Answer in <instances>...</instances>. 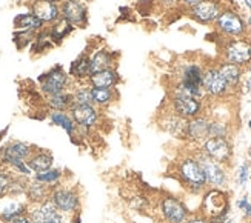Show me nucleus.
<instances>
[{"label": "nucleus", "instance_id": "obj_1", "mask_svg": "<svg viewBox=\"0 0 251 223\" xmlns=\"http://www.w3.org/2000/svg\"><path fill=\"white\" fill-rule=\"evenodd\" d=\"M177 175L180 178L182 185L190 189L191 193L198 194L203 191L206 183V177L202 170L199 160L196 159V155H187L182 157L177 163Z\"/></svg>", "mask_w": 251, "mask_h": 223}, {"label": "nucleus", "instance_id": "obj_2", "mask_svg": "<svg viewBox=\"0 0 251 223\" xmlns=\"http://www.w3.org/2000/svg\"><path fill=\"white\" fill-rule=\"evenodd\" d=\"M50 202L56 206L62 214L73 216L74 213L80 211V194L75 188L67 185H57L51 189L50 193Z\"/></svg>", "mask_w": 251, "mask_h": 223}, {"label": "nucleus", "instance_id": "obj_3", "mask_svg": "<svg viewBox=\"0 0 251 223\" xmlns=\"http://www.w3.org/2000/svg\"><path fill=\"white\" fill-rule=\"evenodd\" d=\"M214 25L217 31L228 37H242L247 32V24L245 20L233 9H222L219 17L216 19Z\"/></svg>", "mask_w": 251, "mask_h": 223}, {"label": "nucleus", "instance_id": "obj_4", "mask_svg": "<svg viewBox=\"0 0 251 223\" xmlns=\"http://www.w3.org/2000/svg\"><path fill=\"white\" fill-rule=\"evenodd\" d=\"M68 82H70V75L63 71L62 66H54V68L43 73L39 77L40 89L45 96L63 93L68 86Z\"/></svg>", "mask_w": 251, "mask_h": 223}, {"label": "nucleus", "instance_id": "obj_5", "mask_svg": "<svg viewBox=\"0 0 251 223\" xmlns=\"http://www.w3.org/2000/svg\"><path fill=\"white\" fill-rule=\"evenodd\" d=\"M32 151H34L32 145L22 142V140H13L3 147L2 157H0V165L13 168L14 165L20 162H26L29 159V155L32 154Z\"/></svg>", "mask_w": 251, "mask_h": 223}, {"label": "nucleus", "instance_id": "obj_6", "mask_svg": "<svg viewBox=\"0 0 251 223\" xmlns=\"http://www.w3.org/2000/svg\"><path fill=\"white\" fill-rule=\"evenodd\" d=\"M225 62L234 63L237 66H245L251 63V42L247 39H233L224 47Z\"/></svg>", "mask_w": 251, "mask_h": 223}, {"label": "nucleus", "instance_id": "obj_7", "mask_svg": "<svg viewBox=\"0 0 251 223\" xmlns=\"http://www.w3.org/2000/svg\"><path fill=\"white\" fill-rule=\"evenodd\" d=\"M201 151L221 165H226L233 155L231 143L224 137H208L202 143Z\"/></svg>", "mask_w": 251, "mask_h": 223}, {"label": "nucleus", "instance_id": "obj_8", "mask_svg": "<svg viewBox=\"0 0 251 223\" xmlns=\"http://www.w3.org/2000/svg\"><path fill=\"white\" fill-rule=\"evenodd\" d=\"M196 159L199 160L202 170L205 173L206 177V183H210L214 188H222L226 183V173L224 165L214 162L213 159H210L208 155H205L202 151H199L196 154Z\"/></svg>", "mask_w": 251, "mask_h": 223}, {"label": "nucleus", "instance_id": "obj_9", "mask_svg": "<svg viewBox=\"0 0 251 223\" xmlns=\"http://www.w3.org/2000/svg\"><path fill=\"white\" fill-rule=\"evenodd\" d=\"M28 217L32 223H63L65 214L54 206L50 198L40 205H29Z\"/></svg>", "mask_w": 251, "mask_h": 223}, {"label": "nucleus", "instance_id": "obj_10", "mask_svg": "<svg viewBox=\"0 0 251 223\" xmlns=\"http://www.w3.org/2000/svg\"><path fill=\"white\" fill-rule=\"evenodd\" d=\"M59 6L62 19L68 20L74 28H83V25L86 24V19H88V9H86L83 0H63Z\"/></svg>", "mask_w": 251, "mask_h": 223}, {"label": "nucleus", "instance_id": "obj_11", "mask_svg": "<svg viewBox=\"0 0 251 223\" xmlns=\"http://www.w3.org/2000/svg\"><path fill=\"white\" fill-rule=\"evenodd\" d=\"M160 213L167 223H185L190 219V211L176 197H163L160 202Z\"/></svg>", "mask_w": 251, "mask_h": 223}, {"label": "nucleus", "instance_id": "obj_12", "mask_svg": "<svg viewBox=\"0 0 251 223\" xmlns=\"http://www.w3.org/2000/svg\"><path fill=\"white\" fill-rule=\"evenodd\" d=\"M173 109L174 114L182 119H194L201 114L202 111V102L199 99L187 96V94H177L174 93L173 96Z\"/></svg>", "mask_w": 251, "mask_h": 223}, {"label": "nucleus", "instance_id": "obj_13", "mask_svg": "<svg viewBox=\"0 0 251 223\" xmlns=\"http://www.w3.org/2000/svg\"><path fill=\"white\" fill-rule=\"evenodd\" d=\"M202 88L206 94H210L213 97H222L230 91V86L226 85L225 79L217 68H208L203 71Z\"/></svg>", "mask_w": 251, "mask_h": 223}, {"label": "nucleus", "instance_id": "obj_14", "mask_svg": "<svg viewBox=\"0 0 251 223\" xmlns=\"http://www.w3.org/2000/svg\"><path fill=\"white\" fill-rule=\"evenodd\" d=\"M203 208L206 211V214L210 217L214 216H224L228 217V211H230V203H228L226 194L219 191V189H211L206 193L203 198Z\"/></svg>", "mask_w": 251, "mask_h": 223}, {"label": "nucleus", "instance_id": "obj_15", "mask_svg": "<svg viewBox=\"0 0 251 223\" xmlns=\"http://www.w3.org/2000/svg\"><path fill=\"white\" fill-rule=\"evenodd\" d=\"M221 13L222 6L216 0H202L201 3L190 8V16L199 24H214Z\"/></svg>", "mask_w": 251, "mask_h": 223}, {"label": "nucleus", "instance_id": "obj_16", "mask_svg": "<svg viewBox=\"0 0 251 223\" xmlns=\"http://www.w3.org/2000/svg\"><path fill=\"white\" fill-rule=\"evenodd\" d=\"M70 114L75 125L82 128H94L99 122V111L94 105H74L70 109Z\"/></svg>", "mask_w": 251, "mask_h": 223}, {"label": "nucleus", "instance_id": "obj_17", "mask_svg": "<svg viewBox=\"0 0 251 223\" xmlns=\"http://www.w3.org/2000/svg\"><path fill=\"white\" fill-rule=\"evenodd\" d=\"M210 124L211 122L205 117H194L187 122V132L185 137H188L193 142H205L210 137Z\"/></svg>", "mask_w": 251, "mask_h": 223}, {"label": "nucleus", "instance_id": "obj_18", "mask_svg": "<svg viewBox=\"0 0 251 223\" xmlns=\"http://www.w3.org/2000/svg\"><path fill=\"white\" fill-rule=\"evenodd\" d=\"M31 13L40 19L43 24H54L60 19V6L56 3H50L47 0H36L32 3Z\"/></svg>", "mask_w": 251, "mask_h": 223}, {"label": "nucleus", "instance_id": "obj_19", "mask_svg": "<svg viewBox=\"0 0 251 223\" xmlns=\"http://www.w3.org/2000/svg\"><path fill=\"white\" fill-rule=\"evenodd\" d=\"M31 171L37 174L42 171H47L54 166V155L50 149H42V148H34L29 159L26 160Z\"/></svg>", "mask_w": 251, "mask_h": 223}, {"label": "nucleus", "instance_id": "obj_20", "mask_svg": "<svg viewBox=\"0 0 251 223\" xmlns=\"http://www.w3.org/2000/svg\"><path fill=\"white\" fill-rule=\"evenodd\" d=\"M50 193H51L50 186L34 180V178H31L29 183H28V188H26L25 197H26V202L29 205H40L50 198Z\"/></svg>", "mask_w": 251, "mask_h": 223}, {"label": "nucleus", "instance_id": "obj_21", "mask_svg": "<svg viewBox=\"0 0 251 223\" xmlns=\"http://www.w3.org/2000/svg\"><path fill=\"white\" fill-rule=\"evenodd\" d=\"M119 80H121L119 73L110 68V70H103V71L91 74L88 83L91 88H114L119 83Z\"/></svg>", "mask_w": 251, "mask_h": 223}, {"label": "nucleus", "instance_id": "obj_22", "mask_svg": "<svg viewBox=\"0 0 251 223\" xmlns=\"http://www.w3.org/2000/svg\"><path fill=\"white\" fill-rule=\"evenodd\" d=\"M29 209V203L26 200H16L6 205L2 211H0V223H11L13 220L26 216Z\"/></svg>", "mask_w": 251, "mask_h": 223}, {"label": "nucleus", "instance_id": "obj_23", "mask_svg": "<svg viewBox=\"0 0 251 223\" xmlns=\"http://www.w3.org/2000/svg\"><path fill=\"white\" fill-rule=\"evenodd\" d=\"M50 120L52 125L60 126L62 129H65V132L68 134L71 139L75 137V129H77V125L73 120L71 114H68L67 111H50Z\"/></svg>", "mask_w": 251, "mask_h": 223}, {"label": "nucleus", "instance_id": "obj_24", "mask_svg": "<svg viewBox=\"0 0 251 223\" xmlns=\"http://www.w3.org/2000/svg\"><path fill=\"white\" fill-rule=\"evenodd\" d=\"M113 63H114V54L106 50H99L90 57V71L91 74H94L103 70H110L113 68Z\"/></svg>", "mask_w": 251, "mask_h": 223}, {"label": "nucleus", "instance_id": "obj_25", "mask_svg": "<svg viewBox=\"0 0 251 223\" xmlns=\"http://www.w3.org/2000/svg\"><path fill=\"white\" fill-rule=\"evenodd\" d=\"M217 70L222 74V77L225 79L226 85L231 88H236L241 83V79H242V68L241 66H237L234 63H230V62H222L219 66H217Z\"/></svg>", "mask_w": 251, "mask_h": 223}, {"label": "nucleus", "instance_id": "obj_26", "mask_svg": "<svg viewBox=\"0 0 251 223\" xmlns=\"http://www.w3.org/2000/svg\"><path fill=\"white\" fill-rule=\"evenodd\" d=\"M43 22L40 19H37L32 13H26V14H19L14 19V28L17 31H31V32H37L42 31L43 28Z\"/></svg>", "mask_w": 251, "mask_h": 223}, {"label": "nucleus", "instance_id": "obj_27", "mask_svg": "<svg viewBox=\"0 0 251 223\" xmlns=\"http://www.w3.org/2000/svg\"><path fill=\"white\" fill-rule=\"evenodd\" d=\"M75 79L79 80H85V79H90L91 71H90V55L88 54H82L75 59L71 66H70V74Z\"/></svg>", "mask_w": 251, "mask_h": 223}, {"label": "nucleus", "instance_id": "obj_28", "mask_svg": "<svg viewBox=\"0 0 251 223\" xmlns=\"http://www.w3.org/2000/svg\"><path fill=\"white\" fill-rule=\"evenodd\" d=\"M63 175L65 174H63L62 168H54V166H52V168H50L47 171H42V173L34 174L31 178H34V180H37V182H40L43 185H47V186H50L52 189L54 186H57V185L62 183Z\"/></svg>", "mask_w": 251, "mask_h": 223}, {"label": "nucleus", "instance_id": "obj_29", "mask_svg": "<svg viewBox=\"0 0 251 223\" xmlns=\"http://www.w3.org/2000/svg\"><path fill=\"white\" fill-rule=\"evenodd\" d=\"M47 105L51 111H70L73 106V96L67 91L47 96Z\"/></svg>", "mask_w": 251, "mask_h": 223}, {"label": "nucleus", "instance_id": "obj_30", "mask_svg": "<svg viewBox=\"0 0 251 223\" xmlns=\"http://www.w3.org/2000/svg\"><path fill=\"white\" fill-rule=\"evenodd\" d=\"M73 29H74V26L70 24V22L60 17L57 22H54L51 29L48 32H50V36H51L52 43H60L65 37L70 34Z\"/></svg>", "mask_w": 251, "mask_h": 223}, {"label": "nucleus", "instance_id": "obj_31", "mask_svg": "<svg viewBox=\"0 0 251 223\" xmlns=\"http://www.w3.org/2000/svg\"><path fill=\"white\" fill-rule=\"evenodd\" d=\"M91 96H93L94 106H102V108L113 103L116 99L114 88H91Z\"/></svg>", "mask_w": 251, "mask_h": 223}, {"label": "nucleus", "instance_id": "obj_32", "mask_svg": "<svg viewBox=\"0 0 251 223\" xmlns=\"http://www.w3.org/2000/svg\"><path fill=\"white\" fill-rule=\"evenodd\" d=\"M29 180L31 178H28V177H22V175L14 174L13 180H11V185H9V189H8V197L25 196Z\"/></svg>", "mask_w": 251, "mask_h": 223}, {"label": "nucleus", "instance_id": "obj_33", "mask_svg": "<svg viewBox=\"0 0 251 223\" xmlns=\"http://www.w3.org/2000/svg\"><path fill=\"white\" fill-rule=\"evenodd\" d=\"M73 96V106L74 105H94L91 96V86H80L71 94Z\"/></svg>", "mask_w": 251, "mask_h": 223}, {"label": "nucleus", "instance_id": "obj_34", "mask_svg": "<svg viewBox=\"0 0 251 223\" xmlns=\"http://www.w3.org/2000/svg\"><path fill=\"white\" fill-rule=\"evenodd\" d=\"M13 177H14V173L11 171L8 166L0 165V198L8 196V189H9Z\"/></svg>", "mask_w": 251, "mask_h": 223}, {"label": "nucleus", "instance_id": "obj_35", "mask_svg": "<svg viewBox=\"0 0 251 223\" xmlns=\"http://www.w3.org/2000/svg\"><path fill=\"white\" fill-rule=\"evenodd\" d=\"M34 39H36V32H31V31H19L14 34V42L17 43L19 50L25 48L26 45L31 43Z\"/></svg>", "mask_w": 251, "mask_h": 223}, {"label": "nucleus", "instance_id": "obj_36", "mask_svg": "<svg viewBox=\"0 0 251 223\" xmlns=\"http://www.w3.org/2000/svg\"><path fill=\"white\" fill-rule=\"evenodd\" d=\"M237 208L239 209H242L244 211V214L247 216V217H251V203L248 202V197L247 196H244L241 200L237 202Z\"/></svg>", "mask_w": 251, "mask_h": 223}, {"label": "nucleus", "instance_id": "obj_37", "mask_svg": "<svg viewBox=\"0 0 251 223\" xmlns=\"http://www.w3.org/2000/svg\"><path fill=\"white\" fill-rule=\"evenodd\" d=\"M247 180H248V165L244 163V165L241 166V170H239V183H241V185H245Z\"/></svg>", "mask_w": 251, "mask_h": 223}, {"label": "nucleus", "instance_id": "obj_38", "mask_svg": "<svg viewBox=\"0 0 251 223\" xmlns=\"http://www.w3.org/2000/svg\"><path fill=\"white\" fill-rule=\"evenodd\" d=\"M185 223H208L205 217H190Z\"/></svg>", "mask_w": 251, "mask_h": 223}, {"label": "nucleus", "instance_id": "obj_39", "mask_svg": "<svg viewBox=\"0 0 251 223\" xmlns=\"http://www.w3.org/2000/svg\"><path fill=\"white\" fill-rule=\"evenodd\" d=\"M180 2L185 5V6H188V8H193V6H196L198 3H201L202 0H180Z\"/></svg>", "mask_w": 251, "mask_h": 223}, {"label": "nucleus", "instance_id": "obj_40", "mask_svg": "<svg viewBox=\"0 0 251 223\" xmlns=\"http://www.w3.org/2000/svg\"><path fill=\"white\" fill-rule=\"evenodd\" d=\"M11 223H32V222L29 220V217H28V214H26V216H22V217H19V219L13 220Z\"/></svg>", "mask_w": 251, "mask_h": 223}, {"label": "nucleus", "instance_id": "obj_41", "mask_svg": "<svg viewBox=\"0 0 251 223\" xmlns=\"http://www.w3.org/2000/svg\"><path fill=\"white\" fill-rule=\"evenodd\" d=\"M6 131L8 129H5V131H2L0 132V157H2V152H3V145H2V139H3V136L6 134Z\"/></svg>", "mask_w": 251, "mask_h": 223}, {"label": "nucleus", "instance_id": "obj_42", "mask_svg": "<svg viewBox=\"0 0 251 223\" xmlns=\"http://www.w3.org/2000/svg\"><path fill=\"white\" fill-rule=\"evenodd\" d=\"M47 2H50V3H56V5H59V3H62V0H47Z\"/></svg>", "mask_w": 251, "mask_h": 223}, {"label": "nucleus", "instance_id": "obj_43", "mask_svg": "<svg viewBox=\"0 0 251 223\" xmlns=\"http://www.w3.org/2000/svg\"><path fill=\"white\" fill-rule=\"evenodd\" d=\"M163 3H168V5H173L174 2H176V0H162Z\"/></svg>", "mask_w": 251, "mask_h": 223}, {"label": "nucleus", "instance_id": "obj_44", "mask_svg": "<svg viewBox=\"0 0 251 223\" xmlns=\"http://www.w3.org/2000/svg\"><path fill=\"white\" fill-rule=\"evenodd\" d=\"M244 3H245V5H247L250 9H251V0H244Z\"/></svg>", "mask_w": 251, "mask_h": 223}, {"label": "nucleus", "instance_id": "obj_45", "mask_svg": "<svg viewBox=\"0 0 251 223\" xmlns=\"http://www.w3.org/2000/svg\"><path fill=\"white\" fill-rule=\"evenodd\" d=\"M247 24H248V26H250V28H251V16H250V17H248V22H247Z\"/></svg>", "mask_w": 251, "mask_h": 223}, {"label": "nucleus", "instance_id": "obj_46", "mask_svg": "<svg viewBox=\"0 0 251 223\" xmlns=\"http://www.w3.org/2000/svg\"><path fill=\"white\" fill-rule=\"evenodd\" d=\"M225 223H233V220H226Z\"/></svg>", "mask_w": 251, "mask_h": 223}, {"label": "nucleus", "instance_id": "obj_47", "mask_svg": "<svg viewBox=\"0 0 251 223\" xmlns=\"http://www.w3.org/2000/svg\"><path fill=\"white\" fill-rule=\"evenodd\" d=\"M63 223H73V222H71V220H70V222H68V220H65Z\"/></svg>", "mask_w": 251, "mask_h": 223}, {"label": "nucleus", "instance_id": "obj_48", "mask_svg": "<svg viewBox=\"0 0 251 223\" xmlns=\"http://www.w3.org/2000/svg\"><path fill=\"white\" fill-rule=\"evenodd\" d=\"M250 129H251V119H250Z\"/></svg>", "mask_w": 251, "mask_h": 223}, {"label": "nucleus", "instance_id": "obj_49", "mask_svg": "<svg viewBox=\"0 0 251 223\" xmlns=\"http://www.w3.org/2000/svg\"><path fill=\"white\" fill-rule=\"evenodd\" d=\"M62 2H63V0H62Z\"/></svg>", "mask_w": 251, "mask_h": 223}]
</instances>
